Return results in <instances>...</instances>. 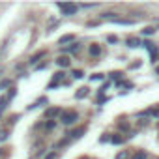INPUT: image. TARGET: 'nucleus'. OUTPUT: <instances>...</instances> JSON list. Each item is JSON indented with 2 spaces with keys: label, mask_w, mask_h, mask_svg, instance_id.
Wrapping results in <instances>:
<instances>
[{
  "label": "nucleus",
  "mask_w": 159,
  "mask_h": 159,
  "mask_svg": "<svg viewBox=\"0 0 159 159\" xmlns=\"http://www.w3.org/2000/svg\"><path fill=\"white\" fill-rule=\"evenodd\" d=\"M79 49H81V43H73V45H71L69 49H66V51H67V52H77Z\"/></svg>",
  "instance_id": "12"
},
{
  "label": "nucleus",
  "mask_w": 159,
  "mask_h": 159,
  "mask_svg": "<svg viewBox=\"0 0 159 159\" xmlns=\"http://www.w3.org/2000/svg\"><path fill=\"white\" fill-rule=\"evenodd\" d=\"M157 75H159V67H157Z\"/></svg>",
  "instance_id": "25"
},
{
  "label": "nucleus",
  "mask_w": 159,
  "mask_h": 159,
  "mask_svg": "<svg viewBox=\"0 0 159 159\" xmlns=\"http://www.w3.org/2000/svg\"><path fill=\"white\" fill-rule=\"evenodd\" d=\"M127 45H129V47H139V45H142V43H140V39H137V38H127Z\"/></svg>",
  "instance_id": "9"
},
{
  "label": "nucleus",
  "mask_w": 159,
  "mask_h": 159,
  "mask_svg": "<svg viewBox=\"0 0 159 159\" xmlns=\"http://www.w3.org/2000/svg\"><path fill=\"white\" fill-rule=\"evenodd\" d=\"M6 86H10V81H4V83H0V90H2V88H6Z\"/></svg>",
  "instance_id": "21"
},
{
  "label": "nucleus",
  "mask_w": 159,
  "mask_h": 159,
  "mask_svg": "<svg viewBox=\"0 0 159 159\" xmlns=\"http://www.w3.org/2000/svg\"><path fill=\"white\" fill-rule=\"evenodd\" d=\"M153 32H155V28H152V26H148V28H144V30H142V34H146V36H152Z\"/></svg>",
  "instance_id": "13"
},
{
  "label": "nucleus",
  "mask_w": 159,
  "mask_h": 159,
  "mask_svg": "<svg viewBox=\"0 0 159 159\" xmlns=\"http://www.w3.org/2000/svg\"><path fill=\"white\" fill-rule=\"evenodd\" d=\"M58 8H60L66 15H73V13L77 11V6H75V4H60Z\"/></svg>",
  "instance_id": "2"
},
{
  "label": "nucleus",
  "mask_w": 159,
  "mask_h": 159,
  "mask_svg": "<svg viewBox=\"0 0 159 159\" xmlns=\"http://www.w3.org/2000/svg\"><path fill=\"white\" fill-rule=\"evenodd\" d=\"M69 62H71V60H69V56H58V58H56V64H58L60 67H67V66H69Z\"/></svg>",
  "instance_id": "4"
},
{
  "label": "nucleus",
  "mask_w": 159,
  "mask_h": 159,
  "mask_svg": "<svg viewBox=\"0 0 159 159\" xmlns=\"http://www.w3.org/2000/svg\"><path fill=\"white\" fill-rule=\"evenodd\" d=\"M88 52H90L92 56H98V54L101 52V49H99V45H90V47H88Z\"/></svg>",
  "instance_id": "8"
},
{
  "label": "nucleus",
  "mask_w": 159,
  "mask_h": 159,
  "mask_svg": "<svg viewBox=\"0 0 159 159\" xmlns=\"http://www.w3.org/2000/svg\"><path fill=\"white\" fill-rule=\"evenodd\" d=\"M45 159H56V153H54V152H51V153H49Z\"/></svg>",
  "instance_id": "23"
},
{
  "label": "nucleus",
  "mask_w": 159,
  "mask_h": 159,
  "mask_svg": "<svg viewBox=\"0 0 159 159\" xmlns=\"http://www.w3.org/2000/svg\"><path fill=\"white\" fill-rule=\"evenodd\" d=\"M2 71H4V69H2V67H0V73H2Z\"/></svg>",
  "instance_id": "24"
},
{
  "label": "nucleus",
  "mask_w": 159,
  "mask_h": 159,
  "mask_svg": "<svg viewBox=\"0 0 159 159\" xmlns=\"http://www.w3.org/2000/svg\"><path fill=\"white\" fill-rule=\"evenodd\" d=\"M127 155H129L127 152H120V153L116 155V159H127Z\"/></svg>",
  "instance_id": "15"
},
{
  "label": "nucleus",
  "mask_w": 159,
  "mask_h": 159,
  "mask_svg": "<svg viewBox=\"0 0 159 159\" xmlns=\"http://www.w3.org/2000/svg\"><path fill=\"white\" fill-rule=\"evenodd\" d=\"M83 133H84V127H77V129L69 131V133H67V137H71V139H79Z\"/></svg>",
  "instance_id": "5"
},
{
  "label": "nucleus",
  "mask_w": 159,
  "mask_h": 159,
  "mask_svg": "<svg viewBox=\"0 0 159 159\" xmlns=\"http://www.w3.org/2000/svg\"><path fill=\"white\" fill-rule=\"evenodd\" d=\"M107 39H109V43H116V41H118V38H116V36H109Z\"/></svg>",
  "instance_id": "20"
},
{
  "label": "nucleus",
  "mask_w": 159,
  "mask_h": 159,
  "mask_svg": "<svg viewBox=\"0 0 159 159\" xmlns=\"http://www.w3.org/2000/svg\"><path fill=\"white\" fill-rule=\"evenodd\" d=\"M73 39H75V36H73V34H66V36H62V38L58 39V43H60V45H64V43H69V41H73Z\"/></svg>",
  "instance_id": "7"
},
{
  "label": "nucleus",
  "mask_w": 159,
  "mask_h": 159,
  "mask_svg": "<svg viewBox=\"0 0 159 159\" xmlns=\"http://www.w3.org/2000/svg\"><path fill=\"white\" fill-rule=\"evenodd\" d=\"M8 96H0V116H2V112L6 111V107H8Z\"/></svg>",
  "instance_id": "6"
},
{
  "label": "nucleus",
  "mask_w": 159,
  "mask_h": 159,
  "mask_svg": "<svg viewBox=\"0 0 159 159\" xmlns=\"http://www.w3.org/2000/svg\"><path fill=\"white\" fill-rule=\"evenodd\" d=\"M122 142H124L122 137H112V144H122Z\"/></svg>",
  "instance_id": "14"
},
{
  "label": "nucleus",
  "mask_w": 159,
  "mask_h": 159,
  "mask_svg": "<svg viewBox=\"0 0 159 159\" xmlns=\"http://www.w3.org/2000/svg\"><path fill=\"white\" fill-rule=\"evenodd\" d=\"M77 118H79V114H77L75 111H71V112H62V124H66V125L75 124Z\"/></svg>",
  "instance_id": "1"
},
{
  "label": "nucleus",
  "mask_w": 159,
  "mask_h": 159,
  "mask_svg": "<svg viewBox=\"0 0 159 159\" xmlns=\"http://www.w3.org/2000/svg\"><path fill=\"white\" fill-rule=\"evenodd\" d=\"M8 139V131H0V142Z\"/></svg>",
  "instance_id": "16"
},
{
  "label": "nucleus",
  "mask_w": 159,
  "mask_h": 159,
  "mask_svg": "<svg viewBox=\"0 0 159 159\" xmlns=\"http://www.w3.org/2000/svg\"><path fill=\"white\" fill-rule=\"evenodd\" d=\"M86 94H88V88H79V92L75 94V98H77V99H81V98H84Z\"/></svg>",
  "instance_id": "10"
},
{
  "label": "nucleus",
  "mask_w": 159,
  "mask_h": 159,
  "mask_svg": "<svg viewBox=\"0 0 159 159\" xmlns=\"http://www.w3.org/2000/svg\"><path fill=\"white\" fill-rule=\"evenodd\" d=\"M133 159H146V153H144V152H139V153H137Z\"/></svg>",
  "instance_id": "17"
},
{
  "label": "nucleus",
  "mask_w": 159,
  "mask_h": 159,
  "mask_svg": "<svg viewBox=\"0 0 159 159\" xmlns=\"http://www.w3.org/2000/svg\"><path fill=\"white\" fill-rule=\"evenodd\" d=\"M73 77H75V79H81V77H83V71H79V69H75V71H73Z\"/></svg>",
  "instance_id": "18"
},
{
  "label": "nucleus",
  "mask_w": 159,
  "mask_h": 159,
  "mask_svg": "<svg viewBox=\"0 0 159 159\" xmlns=\"http://www.w3.org/2000/svg\"><path fill=\"white\" fill-rule=\"evenodd\" d=\"M43 54H45V52H39V54H36V56H32V60H30V62H38V60H39V58H41Z\"/></svg>",
  "instance_id": "19"
},
{
  "label": "nucleus",
  "mask_w": 159,
  "mask_h": 159,
  "mask_svg": "<svg viewBox=\"0 0 159 159\" xmlns=\"http://www.w3.org/2000/svg\"><path fill=\"white\" fill-rule=\"evenodd\" d=\"M111 75H112V79H120V77H122V73H120V71H116V73H111Z\"/></svg>",
  "instance_id": "22"
},
{
  "label": "nucleus",
  "mask_w": 159,
  "mask_h": 159,
  "mask_svg": "<svg viewBox=\"0 0 159 159\" xmlns=\"http://www.w3.org/2000/svg\"><path fill=\"white\" fill-rule=\"evenodd\" d=\"M60 114H62V111L58 107H51V109L45 111V118H54V116H60Z\"/></svg>",
  "instance_id": "3"
},
{
  "label": "nucleus",
  "mask_w": 159,
  "mask_h": 159,
  "mask_svg": "<svg viewBox=\"0 0 159 159\" xmlns=\"http://www.w3.org/2000/svg\"><path fill=\"white\" fill-rule=\"evenodd\" d=\"M142 45H144V47H146V49H148L152 54H155V47H153V43H152V41H144Z\"/></svg>",
  "instance_id": "11"
}]
</instances>
